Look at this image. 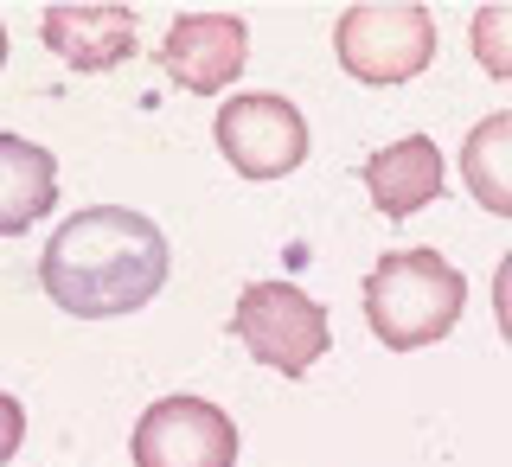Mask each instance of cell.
Masks as SVG:
<instances>
[{
  "label": "cell",
  "instance_id": "cell-1",
  "mask_svg": "<svg viewBox=\"0 0 512 467\" xmlns=\"http://www.w3.org/2000/svg\"><path fill=\"white\" fill-rule=\"evenodd\" d=\"M39 282L77 320L135 314L167 282V237L154 218L128 212V205H90L52 231L39 256Z\"/></svg>",
  "mask_w": 512,
  "mask_h": 467
},
{
  "label": "cell",
  "instance_id": "cell-2",
  "mask_svg": "<svg viewBox=\"0 0 512 467\" xmlns=\"http://www.w3.org/2000/svg\"><path fill=\"white\" fill-rule=\"evenodd\" d=\"M461 301H468V282L436 250H391L365 276V320H372L378 346L391 352L448 340L461 320Z\"/></svg>",
  "mask_w": 512,
  "mask_h": 467
},
{
  "label": "cell",
  "instance_id": "cell-3",
  "mask_svg": "<svg viewBox=\"0 0 512 467\" xmlns=\"http://www.w3.org/2000/svg\"><path fill=\"white\" fill-rule=\"evenodd\" d=\"M333 52L346 77L359 84H410L436 58V20L416 0H372V7H346L333 26Z\"/></svg>",
  "mask_w": 512,
  "mask_h": 467
},
{
  "label": "cell",
  "instance_id": "cell-4",
  "mask_svg": "<svg viewBox=\"0 0 512 467\" xmlns=\"http://www.w3.org/2000/svg\"><path fill=\"white\" fill-rule=\"evenodd\" d=\"M231 333L250 346L256 365L282 378H301L320 352L333 346L327 333V308L314 295H301L295 282H250L237 295V314H231Z\"/></svg>",
  "mask_w": 512,
  "mask_h": 467
},
{
  "label": "cell",
  "instance_id": "cell-5",
  "mask_svg": "<svg viewBox=\"0 0 512 467\" xmlns=\"http://www.w3.org/2000/svg\"><path fill=\"white\" fill-rule=\"evenodd\" d=\"M218 148L244 180H282L308 160V122L288 96H231L218 109Z\"/></svg>",
  "mask_w": 512,
  "mask_h": 467
},
{
  "label": "cell",
  "instance_id": "cell-6",
  "mask_svg": "<svg viewBox=\"0 0 512 467\" xmlns=\"http://www.w3.org/2000/svg\"><path fill=\"white\" fill-rule=\"evenodd\" d=\"M128 448L135 467H237V423L205 397H160Z\"/></svg>",
  "mask_w": 512,
  "mask_h": 467
},
{
  "label": "cell",
  "instance_id": "cell-7",
  "mask_svg": "<svg viewBox=\"0 0 512 467\" xmlns=\"http://www.w3.org/2000/svg\"><path fill=\"white\" fill-rule=\"evenodd\" d=\"M250 64V32L237 13H180L160 39V71L180 90H224Z\"/></svg>",
  "mask_w": 512,
  "mask_h": 467
},
{
  "label": "cell",
  "instance_id": "cell-8",
  "mask_svg": "<svg viewBox=\"0 0 512 467\" xmlns=\"http://www.w3.org/2000/svg\"><path fill=\"white\" fill-rule=\"evenodd\" d=\"M45 45L71 71H116L135 58V13L116 0H84V7H52L45 13Z\"/></svg>",
  "mask_w": 512,
  "mask_h": 467
},
{
  "label": "cell",
  "instance_id": "cell-9",
  "mask_svg": "<svg viewBox=\"0 0 512 467\" xmlns=\"http://www.w3.org/2000/svg\"><path fill=\"white\" fill-rule=\"evenodd\" d=\"M365 192H372V205L384 218L423 212L442 192V148L429 135H404V141H391V148H378L365 160Z\"/></svg>",
  "mask_w": 512,
  "mask_h": 467
},
{
  "label": "cell",
  "instance_id": "cell-10",
  "mask_svg": "<svg viewBox=\"0 0 512 467\" xmlns=\"http://www.w3.org/2000/svg\"><path fill=\"white\" fill-rule=\"evenodd\" d=\"M58 199V167L39 141L0 135V237L32 231Z\"/></svg>",
  "mask_w": 512,
  "mask_h": 467
},
{
  "label": "cell",
  "instance_id": "cell-11",
  "mask_svg": "<svg viewBox=\"0 0 512 467\" xmlns=\"http://www.w3.org/2000/svg\"><path fill=\"white\" fill-rule=\"evenodd\" d=\"M461 186H468L487 212L512 218V109L506 116H487L461 141Z\"/></svg>",
  "mask_w": 512,
  "mask_h": 467
},
{
  "label": "cell",
  "instance_id": "cell-12",
  "mask_svg": "<svg viewBox=\"0 0 512 467\" xmlns=\"http://www.w3.org/2000/svg\"><path fill=\"white\" fill-rule=\"evenodd\" d=\"M474 58L487 77H500V84H512V0H487V7L474 13Z\"/></svg>",
  "mask_w": 512,
  "mask_h": 467
},
{
  "label": "cell",
  "instance_id": "cell-13",
  "mask_svg": "<svg viewBox=\"0 0 512 467\" xmlns=\"http://www.w3.org/2000/svg\"><path fill=\"white\" fill-rule=\"evenodd\" d=\"M20 442H26V410H20V397L0 391V461L20 455Z\"/></svg>",
  "mask_w": 512,
  "mask_h": 467
},
{
  "label": "cell",
  "instance_id": "cell-14",
  "mask_svg": "<svg viewBox=\"0 0 512 467\" xmlns=\"http://www.w3.org/2000/svg\"><path fill=\"white\" fill-rule=\"evenodd\" d=\"M493 320L512 340V256H500V269H493Z\"/></svg>",
  "mask_w": 512,
  "mask_h": 467
},
{
  "label": "cell",
  "instance_id": "cell-15",
  "mask_svg": "<svg viewBox=\"0 0 512 467\" xmlns=\"http://www.w3.org/2000/svg\"><path fill=\"white\" fill-rule=\"evenodd\" d=\"M0 64H7V26H0Z\"/></svg>",
  "mask_w": 512,
  "mask_h": 467
}]
</instances>
